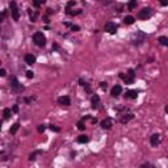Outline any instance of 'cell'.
Returning <instances> with one entry per match:
<instances>
[{"label":"cell","instance_id":"cell-1","mask_svg":"<svg viewBox=\"0 0 168 168\" xmlns=\"http://www.w3.org/2000/svg\"><path fill=\"white\" fill-rule=\"evenodd\" d=\"M33 41H34V43L38 47H43L46 45V37L42 32H36L33 34Z\"/></svg>","mask_w":168,"mask_h":168},{"label":"cell","instance_id":"cell-2","mask_svg":"<svg viewBox=\"0 0 168 168\" xmlns=\"http://www.w3.org/2000/svg\"><path fill=\"white\" fill-rule=\"evenodd\" d=\"M120 77H122V79H123L125 84H133V83H134V79H135V71H134V70H129L126 75L121 72V74H120Z\"/></svg>","mask_w":168,"mask_h":168},{"label":"cell","instance_id":"cell-3","mask_svg":"<svg viewBox=\"0 0 168 168\" xmlns=\"http://www.w3.org/2000/svg\"><path fill=\"white\" fill-rule=\"evenodd\" d=\"M9 9H11V13H12L13 20L14 21H19V19H20V12H19L17 4L14 3V1H11V3H9Z\"/></svg>","mask_w":168,"mask_h":168},{"label":"cell","instance_id":"cell-4","mask_svg":"<svg viewBox=\"0 0 168 168\" xmlns=\"http://www.w3.org/2000/svg\"><path fill=\"white\" fill-rule=\"evenodd\" d=\"M145 40H146L145 33L143 32H137V34L131 38V42H133V45H141V43L145 42Z\"/></svg>","mask_w":168,"mask_h":168},{"label":"cell","instance_id":"cell-5","mask_svg":"<svg viewBox=\"0 0 168 168\" xmlns=\"http://www.w3.org/2000/svg\"><path fill=\"white\" fill-rule=\"evenodd\" d=\"M151 16H152V9L151 8H143L142 11H139V13H138V17L142 19V20H147Z\"/></svg>","mask_w":168,"mask_h":168},{"label":"cell","instance_id":"cell-6","mask_svg":"<svg viewBox=\"0 0 168 168\" xmlns=\"http://www.w3.org/2000/svg\"><path fill=\"white\" fill-rule=\"evenodd\" d=\"M104 29H105V32H106V33H109V34H114V33L117 32V25L114 23H112V21H109V23L105 24Z\"/></svg>","mask_w":168,"mask_h":168},{"label":"cell","instance_id":"cell-7","mask_svg":"<svg viewBox=\"0 0 168 168\" xmlns=\"http://www.w3.org/2000/svg\"><path fill=\"white\" fill-rule=\"evenodd\" d=\"M58 104L62 106H69V105H71V100H70L69 96H60L58 99Z\"/></svg>","mask_w":168,"mask_h":168},{"label":"cell","instance_id":"cell-8","mask_svg":"<svg viewBox=\"0 0 168 168\" xmlns=\"http://www.w3.org/2000/svg\"><path fill=\"white\" fill-rule=\"evenodd\" d=\"M150 143L152 147H158V145L160 143V135L159 134H152L150 137Z\"/></svg>","mask_w":168,"mask_h":168},{"label":"cell","instance_id":"cell-9","mask_svg":"<svg viewBox=\"0 0 168 168\" xmlns=\"http://www.w3.org/2000/svg\"><path fill=\"white\" fill-rule=\"evenodd\" d=\"M134 118V114L133 113H123L121 114V118H120V122L121 123H128L130 120Z\"/></svg>","mask_w":168,"mask_h":168},{"label":"cell","instance_id":"cell-10","mask_svg":"<svg viewBox=\"0 0 168 168\" xmlns=\"http://www.w3.org/2000/svg\"><path fill=\"white\" fill-rule=\"evenodd\" d=\"M11 87L13 91H23V86H21L20 83H19V80L16 79V77H12V83H11Z\"/></svg>","mask_w":168,"mask_h":168},{"label":"cell","instance_id":"cell-11","mask_svg":"<svg viewBox=\"0 0 168 168\" xmlns=\"http://www.w3.org/2000/svg\"><path fill=\"white\" fill-rule=\"evenodd\" d=\"M91 104H92V109H97V108H99L100 104H101L99 95H93V96H92V99H91Z\"/></svg>","mask_w":168,"mask_h":168},{"label":"cell","instance_id":"cell-12","mask_svg":"<svg viewBox=\"0 0 168 168\" xmlns=\"http://www.w3.org/2000/svg\"><path fill=\"white\" fill-rule=\"evenodd\" d=\"M112 125H113V122H112V118H109V117H106L105 120L101 121V128L104 130H109L112 128Z\"/></svg>","mask_w":168,"mask_h":168},{"label":"cell","instance_id":"cell-13","mask_svg":"<svg viewBox=\"0 0 168 168\" xmlns=\"http://www.w3.org/2000/svg\"><path fill=\"white\" fill-rule=\"evenodd\" d=\"M121 93H122V87H121V86H114L113 88H112V91H110V95L113 97H118Z\"/></svg>","mask_w":168,"mask_h":168},{"label":"cell","instance_id":"cell-14","mask_svg":"<svg viewBox=\"0 0 168 168\" xmlns=\"http://www.w3.org/2000/svg\"><path fill=\"white\" fill-rule=\"evenodd\" d=\"M24 59H25L26 64H29V66H32V64H34V63H36V57L33 54H26Z\"/></svg>","mask_w":168,"mask_h":168},{"label":"cell","instance_id":"cell-15","mask_svg":"<svg viewBox=\"0 0 168 168\" xmlns=\"http://www.w3.org/2000/svg\"><path fill=\"white\" fill-rule=\"evenodd\" d=\"M125 97H126V99H137V97H138V91L129 89V91H126Z\"/></svg>","mask_w":168,"mask_h":168},{"label":"cell","instance_id":"cell-16","mask_svg":"<svg viewBox=\"0 0 168 168\" xmlns=\"http://www.w3.org/2000/svg\"><path fill=\"white\" fill-rule=\"evenodd\" d=\"M88 142H89L88 135H79L77 137V143H88Z\"/></svg>","mask_w":168,"mask_h":168},{"label":"cell","instance_id":"cell-17","mask_svg":"<svg viewBox=\"0 0 168 168\" xmlns=\"http://www.w3.org/2000/svg\"><path fill=\"white\" fill-rule=\"evenodd\" d=\"M79 84L83 87V88H86L87 92H91V87L88 86V83L86 82V80H83V79H79Z\"/></svg>","mask_w":168,"mask_h":168},{"label":"cell","instance_id":"cell-18","mask_svg":"<svg viewBox=\"0 0 168 168\" xmlns=\"http://www.w3.org/2000/svg\"><path fill=\"white\" fill-rule=\"evenodd\" d=\"M19 128H20V123H19V122L13 123V125L11 126V129H9V133H11V134H16V133H17V130H19Z\"/></svg>","mask_w":168,"mask_h":168},{"label":"cell","instance_id":"cell-19","mask_svg":"<svg viewBox=\"0 0 168 168\" xmlns=\"http://www.w3.org/2000/svg\"><path fill=\"white\" fill-rule=\"evenodd\" d=\"M134 21H135V19H134L133 16H126V17L123 19V23H125L126 25H131V24H134Z\"/></svg>","mask_w":168,"mask_h":168},{"label":"cell","instance_id":"cell-20","mask_svg":"<svg viewBox=\"0 0 168 168\" xmlns=\"http://www.w3.org/2000/svg\"><path fill=\"white\" fill-rule=\"evenodd\" d=\"M29 13H30V21L32 23H36L37 21V16H38V12L37 11H29Z\"/></svg>","mask_w":168,"mask_h":168},{"label":"cell","instance_id":"cell-21","mask_svg":"<svg viewBox=\"0 0 168 168\" xmlns=\"http://www.w3.org/2000/svg\"><path fill=\"white\" fill-rule=\"evenodd\" d=\"M11 114H12V110L9 108H5L3 110V116H4V118H5V120H8L9 117H11Z\"/></svg>","mask_w":168,"mask_h":168},{"label":"cell","instance_id":"cell-22","mask_svg":"<svg viewBox=\"0 0 168 168\" xmlns=\"http://www.w3.org/2000/svg\"><path fill=\"white\" fill-rule=\"evenodd\" d=\"M159 42L162 43L163 46H168V38L165 37V36H162V37H159Z\"/></svg>","mask_w":168,"mask_h":168},{"label":"cell","instance_id":"cell-23","mask_svg":"<svg viewBox=\"0 0 168 168\" xmlns=\"http://www.w3.org/2000/svg\"><path fill=\"white\" fill-rule=\"evenodd\" d=\"M77 129H79V130H84V129H86V122H84V120H80L79 122H77Z\"/></svg>","mask_w":168,"mask_h":168},{"label":"cell","instance_id":"cell-24","mask_svg":"<svg viewBox=\"0 0 168 168\" xmlns=\"http://www.w3.org/2000/svg\"><path fill=\"white\" fill-rule=\"evenodd\" d=\"M38 154H41V151H36V152L30 154V155H29V160H36V156H37Z\"/></svg>","mask_w":168,"mask_h":168},{"label":"cell","instance_id":"cell-25","mask_svg":"<svg viewBox=\"0 0 168 168\" xmlns=\"http://www.w3.org/2000/svg\"><path fill=\"white\" fill-rule=\"evenodd\" d=\"M139 168H156V167H155V165H152L151 163H145V164H142Z\"/></svg>","mask_w":168,"mask_h":168},{"label":"cell","instance_id":"cell-26","mask_svg":"<svg viewBox=\"0 0 168 168\" xmlns=\"http://www.w3.org/2000/svg\"><path fill=\"white\" fill-rule=\"evenodd\" d=\"M135 7H137V1H135V0H133V1L129 3V9H134Z\"/></svg>","mask_w":168,"mask_h":168},{"label":"cell","instance_id":"cell-27","mask_svg":"<svg viewBox=\"0 0 168 168\" xmlns=\"http://www.w3.org/2000/svg\"><path fill=\"white\" fill-rule=\"evenodd\" d=\"M26 77H28V79H33V77H34V72H33V71H26Z\"/></svg>","mask_w":168,"mask_h":168},{"label":"cell","instance_id":"cell-28","mask_svg":"<svg viewBox=\"0 0 168 168\" xmlns=\"http://www.w3.org/2000/svg\"><path fill=\"white\" fill-rule=\"evenodd\" d=\"M50 130H53V131H55V133H58V131H60V129L58 128V126H55V125H50Z\"/></svg>","mask_w":168,"mask_h":168},{"label":"cell","instance_id":"cell-29","mask_svg":"<svg viewBox=\"0 0 168 168\" xmlns=\"http://www.w3.org/2000/svg\"><path fill=\"white\" fill-rule=\"evenodd\" d=\"M100 87H101V89H104V91H105L106 87H108V83H106V82H101V83H100Z\"/></svg>","mask_w":168,"mask_h":168},{"label":"cell","instance_id":"cell-30","mask_svg":"<svg viewBox=\"0 0 168 168\" xmlns=\"http://www.w3.org/2000/svg\"><path fill=\"white\" fill-rule=\"evenodd\" d=\"M45 130H46V126L45 125H40V126H38V131H40V133H43Z\"/></svg>","mask_w":168,"mask_h":168},{"label":"cell","instance_id":"cell-31","mask_svg":"<svg viewBox=\"0 0 168 168\" xmlns=\"http://www.w3.org/2000/svg\"><path fill=\"white\" fill-rule=\"evenodd\" d=\"M5 74H7V71H5L4 69L0 70V76H5Z\"/></svg>","mask_w":168,"mask_h":168},{"label":"cell","instance_id":"cell-32","mask_svg":"<svg viewBox=\"0 0 168 168\" xmlns=\"http://www.w3.org/2000/svg\"><path fill=\"white\" fill-rule=\"evenodd\" d=\"M5 16H7V12H3V13H0V21L3 20V19L5 17Z\"/></svg>","mask_w":168,"mask_h":168},{"label":"cell","instance_id":"cell-33","mask_svg":"<svg viewBox=\"0 0 168 168\" xmlns=\"http://www.w3.org/2000/svg\"><path fill=\"white\" fill-rule=\"evenodd\" d=\"M74 5H75V1H70V3L67 4V9H69L70 7H74Z\"/></svg>","mask_w":168,"mask_h":168},{"label":"cell","instance_id":"cell-34","mask_svg":"<svg viewBox=\"0 0 168 168\" xmlns=\"http://www.w3.org/2000/svg\"><path fill=\"white\" fill-rule=\"evenodd\" d=\"M71 29H72V30H79V26H77V25H71Z\"/></svg>","mask_w":168,"mask_h":168},{"label":"cell","instance_id":"cell-35","mask_svg":"<svg viewBox=\"0 0 168 168\" xmlns=\"http://www.w3.org/2000/svg\"><path fill=\"white\" fill-rule=\"evenodd\" d=\"M12 110H13V112H19V106H17V105H14V106H13V109H12Z\"/></svg>","mask_w":168,"mask_h":168},{"label":"cell","instance_id":"cell-36","mask_svg":"<svg viewBox=\"0 0 168 168\" xmlns=\"http://www.w3.org/2000/svg\"><path fill=\"white\" fill-rule=\"evenodd\" d=\"M0 129H1V121H0Z\"/></svg>","mask_w":168,"mask_h":168},{"label":"cell","instance_id":"cell-37","mask_svg":"<svg viewBox=\"0 0 168 168\" xmlns=\"http://www.w3.org/2000/svg\"><path fill=\"white\" fill-rule=\"evenodd\" d=\"M0 66H1V62H0Z\"/></svg>","mask_w":168,"mask_h":168}]
</instances>
